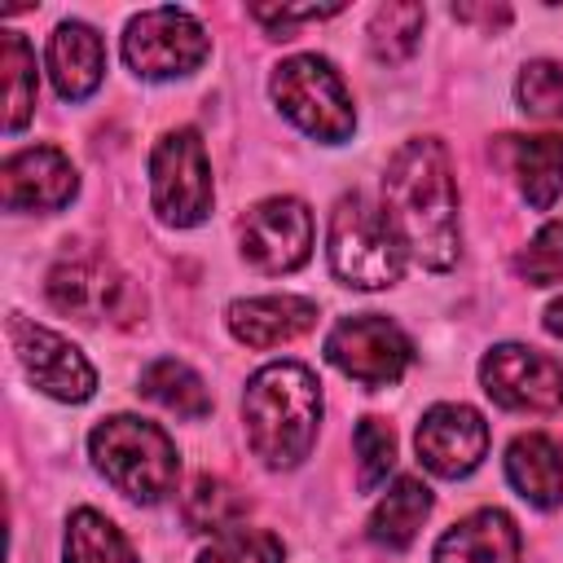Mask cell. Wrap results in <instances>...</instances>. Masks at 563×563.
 Segmentation results:
<instances>
[{"label": "cell", "mask_w": 563, "mask_h": 563, "mask_svg": "<svg viewBox=\"0 0 563 563\" xmlns=\"http://www.w3.org/2000/svg\"><path fill=\"white\" fill-rule=\"evenodd\" d=\"M383 211L409 260L422 268H453L462 251L457 229V180L444 141L409 136L383 172Z\"/></svg>", "instance_id": "6da1fadb"}, {"label": "cell", "mask_w": 563, "mask_h": 563, "mask_svg": "<svg viewBox=\"0 0 563 563\" xmlns=\"http://www.w3.org/2000/svg\"><path fill=\"white\" fill-rule=\"evenodd\" d=\"M242 422H246V444L264 466L273 471L299 466L312 453L321 427L317 374L299 361H273L255 369L242 391Z\"/></svg>", "instance_id": "7a4b0ae2"}, {"label": "cell", "mask_w": 563, "mask_h": 563, "mask_svg": "<svg viewBox=\"0 0 563 563\" xmlns=\"http://www.w3.org/2000/svg\"><path fill=\"white\" fill-rule=\"evenodd\" d=\"M88 453H92V466L128 501H141V506L163 501L180 475V453H176L172 435L158 422H145L136 413L101 418L88 435Z\"/></svg>", "instance_id": "3957f363"}, {"label": "cell", "mask_w": 563, "mask_h": 563, "mask_svg": "<svg viewBox=\"0 0 563 563\" xmlns=\"http://www.w3.org/2000/svg\"><path fill=\"white\" fill-rule=\"evenodd\" d=\"M330 273L343 286L378 290L400 282L405 273V246L387 220L383 207H374L365 194H343L330 211V238H325Z\"/></svg>", "instance_id": "277c9868"}, {"label": "cell", "mask_w": 563, "mask_h": 563, "mask_svg": "<svg viewBox=\"0 0 563 563\" xmlns=\"http://www.w3.org/2000/svg\"><path fill=\"white\" fill-rule=\"evenodd\" d=\"M268 92H273L277 110L312 141L339 145L356 128V110H352V97H347L339 70L317 53H295V57L277 62Z\"/></svg>", "instance_id": "5b68a950"}, {"label": "cell", "mask_w": 563, "mask_h": 563, "mask_svg": "<svg viewBox=\"0 0 563 563\" xmlns=\"http://www.w3.org/2000/svg\"><path fill=\"white\" fill-rule=\"evenodd\" d=\"M216 185L207 145L194 128H172L150 150V207L172 229H194L211 216Z\"/></svg>", "instance_id": "8992f818"}, {"label": "cell", "mask_w": 563, "mask_h": 563, "mask_svg": "<svg viewBox=\"0 0 563 563\" xmlns=\"http://www.w3.org/2000/svg\"><path fill=\"white\" fill-rule=\"evenodd\" d=\"M211 40L185 9H145L123 31V62L141 79H185L202 66Z\"/></svg>", "instance_id": "52a82bcc"}, {"label": "cell", "mask_w": 563, "mask_h": 563, "mask_svg": "<svg viewBox=\"0 0 563 563\" xmlns=\"http://www.w3.org/2000/svg\"><path fill=\"white\" fill-rule=\"evenodd\" d=\"M325 361L365 387H387L409 369L413 343L383 312H356L325 334Z\"/></svg>", "instance_id": "ba28073f"}, {"label": "cell", "mask_w": 563, "mask_h": 563, "mask_svg": "<svg viewBox=\"0 0 563 563\" xmlns=\"http://www.w3.org/2000/svg\"><path fill=\"white\" fill-rule=\"evenodd\" d=\"M479 383L493 405L515 413H554L563 409V361L523 347V343H497L479 361Z\"/></svg>", "instance_id": "9c48e42d"}, {"label": "cell", "mask_w": 563, "mask_h": 563, "mask_svg": "<svg viewBox=\"0 0 563 563\" xmlns=\"http://www.w3.org/2000/svg\"><path fill=\"white\" fill-rule=\"evenodd\" d=\"M312 255V211L290 198H264L242 220V260L260 273H295Z\"/></svg>", "instance_id": "30bf717a"}, {"label": "cell", "mask_w": 563, "mask_h": 563, "mask_svg": "<svg viewBox=\"0 0 563 563\" xmlns=\"http://www.w3.org/2000/svg\"><path fill=\"white\" fill-rule=\"evenodd\" d=\"M9 334H13L18 365L26 369V378H31L44 396L66 400V405H79V400H88V396L97 391V369H92L88 356H84L70 339H62L57 330L13 317V321H9Z\"/></svg>", "instance_id": "8fae6325"}, {"label": "cell", "mask_w": 563, "mask_h": 563, "mask_svg": "<svg viewBox=\"0 0 563 563\" xmlns=\"http://www.w3.org/2000/svg\"><path fill=\"white\" fill-rule=\"evenodd\" d=\"M48 303L84 325H97V321H110V317H123L128 308V277L106 260V255H62L53 268H48Z\"/></svg>", "instance_id": "7c38bea8"}, {"label": "cell", "mask_w": 563, "mask_h": 563, "mask_svg": "<svg viewBox=\"0 0 563 563\" xmlns=\"http://www.w3.org/2000/svg\"><path fill=\"white\" fill-rule=\"evenodd\" d=\"M418 462L440 479L471 475L488 453V422L471 405H431L413 431Z\"/></svg>", "instance_id": "4fadbf2b"}, {"label": "cell", "mask_w": 563, "mask_h": 563, "mask_svg": "<svg viewBox=\"0 0 563 563\" xmlns=\"http://www.w3.org/2000/svg\"><path fill=\"white\" fill-rule=\"evenodd\" d=\"M79 194V172L57 145H26L0 163V202L9 211H62Z\"/></svg>", "instance_id": "5bb4252c"}, {"label": "cell", "mask_w": 563, "mask_h": 563, "mask_svg": "<svg viewBox=\"0 0 563 563\" xmlns=\"http://www.w3.org/2000/svg\"><path fill=\"white\" fill-rule=\"evenodd\" d=\"M229 334L246 347H277L312 330L317 303L303 295H255V299H233L229 312Z\"/></svg>", "instance_id": "9a60e30c"}, {"label": "cell", "mask_w": 563, "mask_h": 563, "mask_svg": "<svg viewBox=\"0 0 563 563\" xmlns=\"http://www.w3.org/2000/svg\"><path fill=\"white\" fill-rule=\"evenodd\" d=\"M48 79L66 101H84L101 88L106 44L88 22H57V31L48 35Z\"/></svg>", "instance_id": "2e32d148"}, {"label": "cell", "mask_w": 563, "mask_h": 563, "mask_svg": "<svg viewBox=\"0 0 563 563\" xmlns=\"http://www.w3.org/2000/svg\"><path fill=\"white\" fill-rule=\"evenodd\" d=\"M519 554H523L519 523L497 506L457 519L435 541V563H519Z\"/></svg>", "instance_id": "e0dca14e"}, {"label": "cell", "mask_w": 563, "mask_h": 563, "mask_svg": "<svg viewBox=\"0 0 563 563\" xmlns=\"http://www.w3.org/2000/svg\"><path fill=\"white\" fill-rule=\"evenodd\" d=\"M501 163L510 167L523 202L532 211H550L554 198L563 194V136H501L497 141Z\"/></svg>", "instance_id": "ac0fdd59"}, {"label": "cell", "mask_w": 563, "mask_h": 563, "mask_svg": "<svg viewBox=\"0 0 563 563\" xmlns=\"http://www.w3.org/2000/svg\"><path fill=\"white\" fill-rule=\"evenodd\" d=\"M506 479L537 510L559 506L563 501V449L541 431L515 435L506 449Z\"/></svg>", "instance_id": "d6986e66"}, {"label": "cell", "mask_w": 563, "mask_h": 563, "mask_svg": "<svg viewBox=\"0 0 563 563\" xmlns=\"http://www.w3.org/2000/svg\"><path fill=\"white\" fill-rule=\"evenodd\" d=\"M427 515H431V488H427L418 475H400V479L387 488V497L374 506L365 532H369V541L383 545V550H405V545L418 537V528L427 523Z\"/></svg>", "instance_id": "ffe728a7"}, {"label": "cell", "mask_w": 563, "mask_h": 563, "mask_svg": "<svg viewBox=\"0 0 563 563\" xmlns=\"http://www.w3.org/2000/svg\"><path fill=\"white\" fill-rule=\"evenodd\" d=\"M141 396L163 405L176 418H207L211 413V391H207L202 374L176 356H158L141 369Z\"/></svg>", "instance_id": "44dd1931"}, {"label": "cell", "mask_w": 563, "mask_h": 563, "mask_svg": "<svg viewBox=\"0 0 563 563\" xmlns=\"http://www.w3.org/2000/svg\"><path fill=\"white\" fill-rule=\"evenodd\" d=\"M0 84H4V132H18L35 114V53L18 31H0Z\"/></svg>", "instance_id": "7402d4cb"}, {"label": "cell", "mask_w": 563, "mask_h": 563, "mask_svg": "<svg viewBox=\"0 0 563 563\" xmlns=\"http://www.w3.org/2000/svg\"><path fill=\"white\" fill-rule=\"evenodd\" d=\"M66 563H136L128 537L101 510H75L66 523Z\"/></svg>", "instance_id": "603a6c76"}, {"label": "cell", "mask_w": 563, "mask_h": 563, "mask_svg": "<svg viewBox=\"0 0 563 563\" xmlns=\"http://www.w3.org/2000/svg\"><path fill=\"white\" fill-rule=\"evenodd\" d=\"M422 26H427V9L413 4V0H391V4H378L374 18H369V53L378 62H405L413 57L418 40H422Z\"/></svg>", "instance_id": "cb8c5ba5"}, {"label": "cell", "mask_w": 563, "mask_h": 563, "mask_svg": "<svg viewBox=\"0 0 563 563\" xmlns=\"http://www.w3.org/2000/svg\"><path fill=\"white\" fill-rule=\"evenodd\" d=\"M180 515H185V523H189L194 532H216V537H220L224 528L238 523L242 501H238V493H233L224 479L198 475V479L189 484L185 501H180Z\"/></svg>", "instance_id": "d4e9b609"}, {"label": "cell", "mask_w": 563, "mask_h": 563, "mask_svg": "<svg viewBox=\"0 0 563 563\" xmlns=\"http://www.w3.org/2000/svg\"><path fill=\"white\" fill-rule=\"evenodd\" d=\"M282 559H286L282 537L268 532V528H246V523L224 528V532L198 554V563H282Z\"/></svg>", "instance_id": "484cf974"}, {"label": "cell", "mask_w": 563, "mask_h": 563, "mask_svg": "<svg viewBox=\"0 0 563 563\" xmlns=\"http://www.w3.org/2000/svg\"><path fill=\"white\" fill-rule=\"evenodd\" d=\"M515 97H519V110L532 119H563V66L550 57L528 62L519 70Z\"/></svg>", "instance_id": "4316f807"}, {"label": "cell", "mask_w": 563, "mask_h": 563, "mask_svg": "<svg viewBox=\"0 0 563 563\" xmlns=\"http://www.w3.org/2000/svg\"><path fill=\"white\" fill-rule=\"evenodd\" d=\"M352 444H356V484L365 493H374L387 479V471L396 466V435L383 418H361Z\"/></svg>", "instance_id": "83f0119b"}, {"label": "cell", "mask_w": 563, "mask_h": 563, "mask_svg": "<svg viewBox=\"0 0 563 563\" xmlns=\"http://www.w3.org/2000/svg\"><path fill=\"white\" fill-rule=\"evenodd\" d=\"M515 273L528 286H554L563 282V220H550L532 233V242L515 255Z\"/></svg>", "instance_id": "f1b7e54d"}, {"label": "cell", "mask_w": 563, "mask_h": 563, "mask_svg": "<svg viewBox=\"0 0 563 563\" xmlns=\"http://www.w3.org/2000/svg\"><path fill=\"white\" fill-rule=\"evenodd\" d=\"M339 13V4H303V9H264V4H255L251 9V18L255 22H264L273 35H282V40H290V26L295 22H321V18H334Z\"/></svg>", "instance_id": "f546056e"}, {"label": "cell", "mask_w": 563, "mask_h": 563, "mask_svg": "<svg viewBox=\"0 0 563 563\" xmlns=\"http://www.w3.org/2000/svg\"><path fill=\"white\" fill-rule=\"evenodd\" d=\"M541 325H545V330H550L554 339H563V295H559V299H554V303L545 308V317H541Z\"/></svg>", "instance_id": "4dcf8cb0"}]
</instances>
